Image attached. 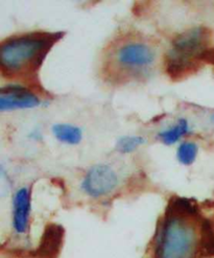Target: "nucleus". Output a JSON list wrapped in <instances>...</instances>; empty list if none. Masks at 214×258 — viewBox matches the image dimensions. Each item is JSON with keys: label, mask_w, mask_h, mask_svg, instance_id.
<instances>
[{"label": "nucleus", "mask_w": 214, "mask_h": 258, "mask_svg": "<svg viewBox=\"0 0 214 258\" xmlns=\"http://www.w3.org/2000/svg\"><path fill=\"white\" fill-rule=\"evenodd\" d=\"M64 36V32H31L7 38L0 45L3 76L34 83L48 52Z\"/></svg>", "instance_id": "nucleus-1"}, {"label": "nucleus", "mask_w": 214, "mask_h": 258, "mask_svg": "<svg viewBox=\"0 0 214 258\" xmlns=\"http://www.w3.org/2000/svg\"><path fill=\"white\" fill-rule=\"evenodd\" d=\"M211 32L206 26H195L175 37L164 56L166 75L175 82L187 79L201 68V56L209 48Z\"/></svg>", "instance_id": "nucleus-2"}, {"label": "nucleus", "mask_w": 214, "mask_h": 258, "mask_svg": "<svg viewBox=\"0 0 214 258\" xmlns=\"http://www.w3.org/2000/svg\"><path fill=\"white\" fill-rule=\"evenodd\" d=\"M190 219L165 210L156 239L155 258H194L198 237Z\"/></svg>", "instance_id": "nucleus-3"}, {"label": "nucleus", "mask_w": 214, "mask_h": 258, "mask_svg": "<svg viewBox=\"0 0 214 258\" xmlns=\"http://www.w3.org/2000/svg\"><path fill=\"white\" fill-rule=\"evenodd\" d=\"M110 65L112 69L120 71L121 76L142 78L151 73L155 65L156 49L149 43L138 40H128L118 45L111 53Z\"/></svg>", "instance_id": "nucleus-4"}, {"label": "nucleus", "mask_w": 214, "mask_h": 258, "mask_svg": "<svg viewBox=\"0 0 214 258\" xmlns=\"http://www.w3.org/2000/svg\"><path fill=\"white\" fill-rule=\"evenodd\" d=\"M118 184L119 178L110 165L95 164L86 171L81 188L88 197L99 199L113 192Z\"/></svg>", "instance_id": "nucleus-5"}, {"label": "nucleus", "mask_w": 214, "mask_h": 258, "mask_svg": "<svg viewBox=\"0 0 214 258\" xmlns=\"http://www.w3.org/2000/svg\"><path fill=\"white\" fill-rule=\"evenodd\" d=\"M41 98L32 89L18 83H9L0 89V111H15L37 108Z\"/></svg>", "instance_id": "nucleus-6"}, {"label": "nucleus", "mask_w": 214, "mask_h": 258, "mask_svg": "<svg viewBox=\"0 0 214 258\" xmlns=\"http://www.w3.org/2000/svg\"><path fill=\"white\" fill-rule=\"evenodd\" d=\"M32 211V192L31 189L23 186L13 197L12 224L17 234H25L30 230Z\"/></svg>", "instance_id": "nucleus-7"}, {"label": "nucleus", "mask_w": 214, "mask_h": 258, "mask_svg": "<svg viewBox=\"0 0 214 258\" xmlns=\"http://www.w3.org/2000/svg\"><path fill=\"white\" fill-rule=\"evenodd\" d=\"M65 235L64 228L59 224H48L40 239L37 255L40 258H54L59 254Z\"/></svg>", "instance_id": "nucleus-8"}, {"label": "nucleus", "mask_w": 214, "mask_h": 258, "mask_svg": "<svg viewBox=\"0 0 214 258\" xmlns=\"http://www.w3.org/2000/svg\"><path fill=\"white\" fill-rule=\"evenodd\" d=\"M166 211L177 216L188 219H201L199 209L196 202L192 199L183 197H173L168 201Z\"/></svg>", "instance_id": "nucleus-9"}, {"label": "nucleus", "mask_w": 214, "mask_h": 258, "mask_svg": "<svg viewBox=\"0 0 214 258\" xmlns=\"http://www.w3.org/2000/svg\"><path fill=\"white\" fill-rule=\"evenodd\" d=\"M198 255L202 257L214 256V223L210 219H199Z\"/></svg>", "instance_id": "nucleus-10"}, {"label": "nucleus", "mask_w": 214, "mask_h": 258, "mask_svg": "<svg viewBox=\"0 0 214 258\" xmlns=\"http://www.w3.org/2000/svg\"><path fill=\"white\" fill-rule=\"evenodd\" d=\"M51 133L59 142L68 146H78L83 140L82 128L71 123H55L51 127Z\"/></svg>", "instance_id": "nucleus-11"}, {"label": "nucleus", "mask_w": 214, "mask_h": 258, "mask_svg": "<svg viewBox=\"0 0 214 258\" xmlns=\"http://www.w3.org/2000/svg\"><path fill=\"white\" fill-rule=\"evenodd\" d=\"M189 133L190 127L188 120L186 118H179L175 124L170 125L169 127L157 134V138L164 143L165 146H173L181 138L188 135Z\"/></svg>", "instance_id": "nucleus-12"}, {"label": "nucleus", "mask_w": 214, "mask_h": 258, "mask_svg": "<svg viewBox=\"0 0 214 258\" xmlns=\"http://www.w3.org/2000/svg\"><path fill=\"white\" fill-rule=\"evenodd\" d=\"M198 154V147L193 141H183L177 149V160L180 164L189 166L192 165Z\"/></svg>", "instance_id": "nucleus-13"}, {"label": "nucleus", "mask_w": 214, "mask_h": 258, "mask_svg": "<svg viewBox=\"0 0 214 258\" xmlns=\"http://www.w3.org/2000/svg\"><path fill=\"white\" fill-rule=\"evenodd\" d=\"M146 138L139 135H124L115 143V150L121 154H130L146 143Z\"/></svg>", "instance_id": "nucleus-14"}, {"label": "nucleus", "mask_w": 214, "mask_h": 258, "mask_svg": "<svg viewBox=\"0 0 214 258\" xmlns=\"http://www.w3.org/2000/svg\"><path fill=\"white\" fill-rule=\"evenodd\" d=\"M202 63L211 64L214 65V47H209L207 50L204 51V53L201 56Z\"/></svg>", "instance_id": "nucleus-15"}]
</instances>
